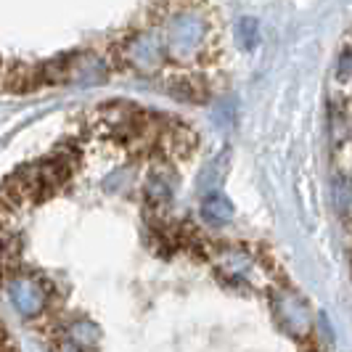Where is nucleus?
Masks as SVG:
<instances>
[{"label": "nucleus", "instance_id": "nucleus-1", "mask_svg": "<svg viewBox=\"0 0 352 352\" xmlns=\"http://www.w3.org/2000/svg\"><path fill=\"white\" fill-rule=\"evenodd\" d=\"M43 67L40 64H24V61H14L3 72V90L14 93V96H24V93H35L43 88Z\"/></svg>", "mask_w": 352, "mask_h": 352}, {"label": "nucleus", "instance_id": "nucleus-2", "mask_svg": "<svg viewBox=\"0 0 352 352\" xmlns=\"http://www.w3.org/2000/svg\"><path fill=\"white\" fill-rule=\"evenodd\" d=\"M43 67V80L45 85H64L72 80V67H74V58L72 56H58V58H51Z\"/></svg>", "mask_w": 352, "mask_h": 352}, {"label": "nucleus", "instance_id": "nucleus-3", "mask_svg": "<svg viewBox=\"0 0 352 352\" xmlns=\"http://www.w3.org/2000/svg\"><path fill=\"white\" fill-rule=\"evenodd\" d=\"M201 214H204V220H210V223H214V226H220V223L230 220L233 207H230L228 199H223V196H210V199L204 201V207H201Z\"/></svg>", "mask_w": 352, "mask_h": 352}, {"label": "nucleus", "instance_id": "nucleus-4", "mask_svg": "<svg viewBox=\"0 0 352 352\" xmlns=\"http://www.w3.org/2000/svg\"><path fill=\"white\" fill-rule=\"evenodd\" d=\"M239 35H241V43L244 45H254V37H257V24L247 19V21H241L239 24Z\"/></svg>", "mask_w": 352, "mask_h": 352}, {"label": "nucleus", "instance_id": "nucleus-5", "mask_svg": "<svg viewBox=\"0 0 352 352\" xmlns=\"http://www.w3.org/2000/svg\"><path fill=\"white\" fill-rule=\"evenodd\" d=\"M350 64H352V53H344V61H342L339 77H347V72H350Z\"/></svg>", "mask_w": 352, "mask_h": 352}, {"label": "nucleus", "instance_id": "nucleus-6", "mask_svg": "<svg viewBox=\"0 0 352 352\" xmlns=\"http://www.w3.org/2000/svg\"><path fill=\"white\" fill-rule=\"evenodd\" d=\"M3 72H6V67H3V61H0V77H3Z\"/></svg>", "mask_w": 352, "mask_h": 352}]
</instances>
